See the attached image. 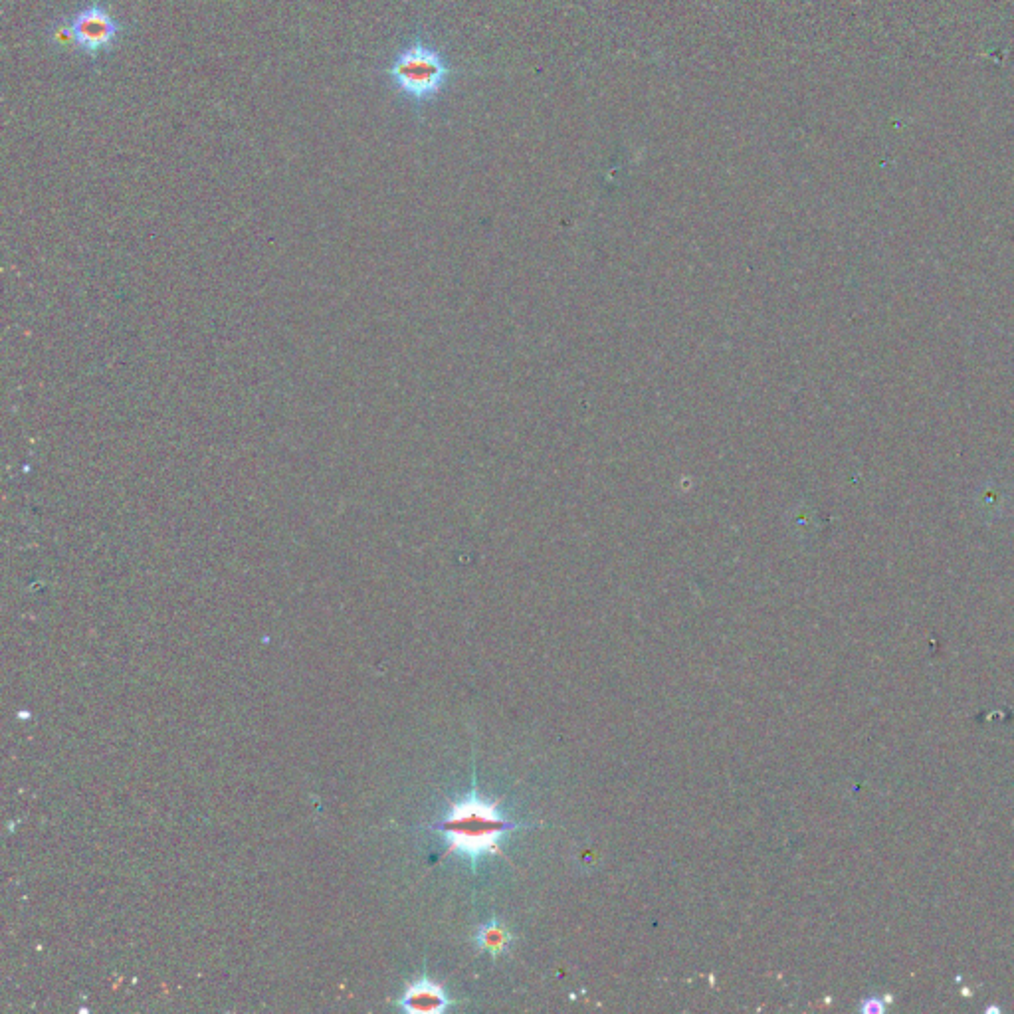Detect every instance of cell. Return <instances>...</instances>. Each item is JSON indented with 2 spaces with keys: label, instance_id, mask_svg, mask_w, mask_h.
I'll return each mask as SVG.
<instances>
[{
  "label": "cell",
  "instance_id": "8992f818",
  "mask_svg": "<svg viewBox=\"0 0 1014 1014\" xmlns=\"http://www.w3.org/2000/svg\"><path fill=\"white\" fill-rule=\"evenodd\" d=\"M50 40L52 44L58 48V50H76V40H74V32L68 24V20H58L52 28H50Z\"/></svg>",
  "mask_w": 1014,
  "mask_h": 1014
},
{
  "label": "cell",
  "instance_id": "6da1fadb",
  "mask_svg": "<svg viewBox=\"0 0 1014 1014\" xmlns=\"http://www.w3.org/2000/svg\"><path fill=\"white\" fill-rule=\"evenodd\" d=\"M438 828L448 842L446 854H458L476 864L486 854H502V838L519 824L507 820L498 803H490L474 791L450 805Z\"/></svg>",
  "mask_w": 1014,
  "mask_h": 1014
},
{
  "label": "cell",
  "instance_id": "3957f363",
  "mask_svg": "<svg viewBox=\"0 0 1014 1014\" xmlns=\"http://www.w3.org/2000/svg\"><path fill=\"white\" fill-rule=\"evenodd\" d=\"M66 20L74 32L76 52L90 60L111 52L125 32V22L111 12L105 0H88Z\"/></svg>",
  "mask_w": 1014,
  "mask_h": 1014
},
{
  "label": "cell",
  "instance_id": "277c9868",
  "mask_svg": "<svg viewBox=\"0 0 1014 1014\" xmlns=\"http://www.w3.org/2000/svg\"><path fill=\"white\" fill-rule=\"evenodd\" d=\"M399 1005L406 1013L434 1014L446 1011L450 1007V999L442 985L422 977L406 987Z\"/></svg>",
  "mask_w": 1014,
  "mask_h": 1014
},
{
  "label": "cell",
  "instance_id": "5b68a950",
  "mask_svg": "<svg viewBox=\"0 0 1014 1014\" xmlns=\"http://www.w3.org/2000/svg\"><path fill=\"white\" fill-rule=\"evenodd\" d=\"M476 939H478V945L494 957L506 953L507 947L511 945V933L507 931L504 923H500L496 919L482 925Z\"/></svg>",
  "mask_w": 1014,
  "mask_h": 1014
},
{
  "label": "cell",
  "instance_id": "7a4b0ae2",
  "mask_svg": "<svg viewBox=\"0 0 1014 1014\" xmlns=\"http://www.w3.org/2000/svg\"><path fill=\"white\" fill-rule=\"evenodd\" d=\"M385 76L395 94L414 107H424L444 94L454 68L438 46L424 36H414L395 52Z\"/></svg>",
  "mask_w": 1014,
  "mask_h": 1014
}]
</instances>
